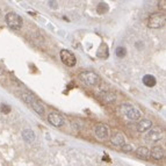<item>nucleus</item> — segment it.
Segmentation results:
<instances>
[{"instance_id": "20", "label": "nucleus", "mask_w": 166, "mask_h": 166, "mask_svg": "<svg viewBox=\"0 0 166 166\" xmlns=\"http://www.w3.org/2000/svg\"><path fill=\"white\" fill-rule=\"evenodd\" d=\"M0 110L5 114H9L11 113V107L8 105H1L0 106Z\"/></svg>"}, {"instance_id": "1", "label": "nucleus", "mask_w": 166, "mask_h": 166, "mask_svg": "<svg viewBox=\"0 0 166 166\" xmlns=\"http://www.w3.org/2000/svg\"><path fill=\"white\" fill-rule=\"evenodd\" d=\"M22 99H23V101L26 102L27 105L30 106L37 114H39V115H43L44 114V107L39 104V101L34 95H31L29 93H23L22 94Z\"/></svg>"}, {"instance_id": "10", "label": "nucleus", "mask_w": 166, "mask_h": 166, "mask_svg": "<svg viewBox=\"0 0 166 166\" xmlns=\"http://www.w3.org/2000/svg\"><path fill=\"white\" fill-rule=\"evenodd\" d=\"M151 128H152V122L150 120H145V118L140 121L138 124H137V131H140V132H145V131L151 129Z\"/></svg>"}, {"instance_id": "8", "label": "nucleus", "mask_w": 166, "mask_h": 166, "mask_svg": "<svg viewBox=\"0 0 166 166\" xmlns=\"http://www.w3.org/2000/svg\"><path fill=\"white\" fill-rule=\"evenodd\" d=\"M94 132H95L96 138L100 141H105L108 137V129H107V127L102 126V124L96 126L95 129H94Z\"/></svg>"}, {"instance_id": "6", "label": "nucleus", "mask_w": 166, "mask_h": 166, "mask_svg": "<svg viewBox=\"0 0 166 166\" xmlns=\"http://www.w3.org/2000/svg\"><path fill=\"white\" fill-rule=\"evenodd\" d=\"M61 59L62 62L67 66H74L76 65V56L73 55V53H71L70 50H62L61 51Z\"/></svg>"}, {"instance_id": "9", "label": "nucleus", "mask_w": 166, "mask_h": 166, "mask_svg": "<svg viewBox=\"0 0 166 166\" xmlns=\"http://www.w3.org/2000/svg\"><path fill=\"white\" fill-rule=\"evenodd\" d=\"M162 138V130L157 127H152L151 130L149 131V134L146 135V140L151 141V142H157Z\"/></svg>"}, {"instance_id": "4", "label": "nucleus", "mask_w": 166, "mask_h": 166, "mask_svg": "<svg viewBox=\"0 0 166 166\" xmlns=\"http://www.w3.org/2000/svg\"><path fill=\"white\" fill-rule=\"evenodd\" d=\"M165 25V15L163 13H154L149 19L150 28H160Z\"/></svg>"}, {"instance_id": "18", "label": "nucleus", "mask_w": 166, "mask_h": 166, "mask_svg": "<svg viewBox=\"0 0 166 166\" xmlns=\"http://www.w3.org/2000/svg\"><path fill=\"white\" fill-rule=\"evenodd\" d=\"M96 11H98L99 14H105L108 11V5L105 4V2H100V4L98 5V7H96Z\"/></svg>"}, {"instance_id": "19", "label": "nucleus", "mask_w": 166, "mask_h": 166, "mask_svg": "<svg viewBox=\"0 0 166 166\" xmlns=\"http://www.w3.org/2000/svg\"><path fill=\"white\" fill-rule=\"evenodd\" d=\"M115 53H116V56L118 58H123V57L126 56V53H127V50H126V48H123V47H118Z\"/></svg>"}, {"instance_id": "2", "label": "nucleus", "mask_w": 166, "mask_h": 166, "mask_svg": "<svg viewBox=\"0 0 166 166\" xmlns=\"http://www.w3.org/2000/svg\"><path fill=\"white\" fill-rule=\"evenodd\" d=\"M79 79L86 85H90V86H98L100 84V77L94 72H91V71H85L83 73H80Z\"/></svg>"}, {"instance_id": "15", "label": "nucleus", "mask_w": 166, "mask_h": 166, "mask_svg": "<svg viewBox=\"0 0 166 166\" xmlns=\"http://www.w3.org/2000/svg\"><path fill=\"white\" fill-rule=\"evenodd\" d=\"M22 136H23V140L26 141L27 143H30V142H33V141L35 140V135H34L33 130H30V129H26V130H23Z\"/></svg>"}, {"instance_id": "11", "label": "nucleus", "mask_w": 166, "mask_h": 166, "mask_svg": "<svg viewBox=\"0 0 166 166\" xmlns=\"http://www.w3.org/2000/svg\"><path fill=\"white\" fill-rule=\"evenodd\" d=\"M110 141H112V143H113L114 145H118V146H123V145H124V142H126L123 135L122 134H120V132L114 134V135L112 136Z\"/></svg>"}, {"instance_id": "3", "label": "nucleus", "mask_w": 166, "mask_h": 166, "mask_svg": "<svg viewBox=\"0 0 166 166\" xmlns=\"http://www.w3.org/2000/svg\"><path fill=\"white\" fill-rule=\"evenodd\" d=\"M122 112H123V114H124L128 118H130V120L136 121V120H140L141 118L140 110L137 109V108H135V107L132 105H130V104H124V105H122Z\"/></svg>"}, {"instance_id": "17", "label": "nucleus", "mask_w": 166, "mask_h": 166, "mask_svg": "<svg viewBox=\"0 0 166 166\" xmlns=\"http://www.w3.org/2000/svg\"><path fill=\"white\" fill-rule=\"evenodd\" d=\"M100 98L102 99L104 102H106V104H109V102L115 101V94H113V93H110V92H106V93H104V94H101Z\"/></svg>"}, {"instance_id": "5", "label": "nucleus", "mask_w": 166, "mask_h": 166, "mask_svg": "<svg viewBox=\"0 0 166 166\" xmlns=\"http://www.w3.org/2000/svg\"><path fill=\"white\" fill-rule=\"evenodd\" d=\"M6 22L11 28L20 29L22 26V19L16 13H8L6 15Z\"/></svg>"}, {"instance_id": "21", "label": "nucleus", "mask_w": 166, "mask_h": 166, "mask_svg": "<svg viewBox=\"0 0 166 166\" xmlns=\"http://www.w3.org/2000/svg\"><path fill=\"white\" fill-rule=\"evenodd\" d=\"M123 150H124V151H130V150H132V146H131V145H127V146L123 145Z\"/></svg>"}, {"instance_id": "7", "label": "nucleus", "mask_w": 166, "mask_h": 166, "mask_svg": "<svg viewBox=\"0 0 166 166\" xmlns=\"http://www.w3.org/2000/svg\"><path fill=\"white\" fill-rule=\"evenodd\" d=\"M48 121L55 127H62L64 124V118L58 113H50L48 116Z\"/></svg>"}, {"instance_id": "14", "label": "nucleus", "mask_w": 166, "mask_h": 166, "mask_svg": "<svg viewBox=\"0 0 166 166\" xmlns=\"http://www.w3.org/2000/svg\"><path fill=\"white\" fill-rule=\"evenodd\" d=\"M151 156L154 159H162L164 157V150L160 146H153L151 150Z\"/></svg>"}, {"instance_id": "12", "label": "nucleus", "mask_w": 166, "mask_h": 166, "mask_svg": "<svg viewBox=\"0 0 166 166\" xmlns=\"http://www.w3.org/2000/svg\"><path fill=\"white\" fill-rule=\"evenodd\" d=\"M96 56L99 58H102V59L107 58L108 57V45L106 43H101L98 51H96Z\"/></svg>"}, {"instance_id": "13", "label": "nucleus", "mask_w": 166, "mask_h": 166, "mask_svg": "<svg viewBox=\"0 0 166 166\" xmlns=\"http://www.w3.org/2000/svg\"><path fill=\"white\" fill-rule=\"evenodd\" d=\"M142 80H143V84L146 87H153L156 85V83H157L156 78L153 76H151V74H145Z\"/></svg>"}, {"instance_id": "16", "label": "nucleus", "mask_w": 166, "mask_h": 166, "mask_svg": "<svg viewBox=\"0 0 166 166\" xmlns=\"http://www.w3.org/2000/svg\"><path fill=\"white\" fill-rule=\"evenodd\" d=\"M136 153H137V156L141 158H143V159H146L149 157V154H150V151H149L148 148H145V146H141L136 150Z\"/></svg>"}]
</instances>
